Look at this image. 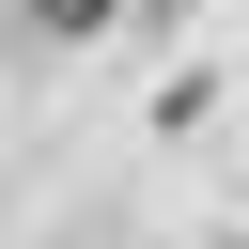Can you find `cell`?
I'll list each match as a JSON object with an SVG mask.
<instances>
[{
	"label": "cell",
	"instance_id": "1",
	"mask_svg": "<svg viewBox=\"0 0 249 249\" xmlns=\"http://www.w3.org/2000/svg\"><path fill=\"white\" fill-rule=\"evenodd\" d=\"M31 16H47V31H109L124 0H31Z\"/></svg>",
	"mask_w": 249,
	"mask_h": 249
}]
</instances>
